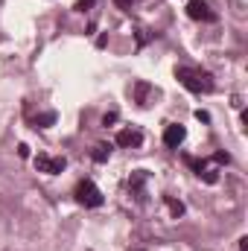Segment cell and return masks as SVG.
I'll list each match as a JSON object with an SVG mask.
<instances>
[{"mask_svg": "<svg viewBox=\"0 0 248 251\" xmlns=\"http://www.w3.org/2000/svg\"><path fill=\"white\" fill-rule=\"evenodd\" d=\"M187 15L193 21H216V12L207 6V0H187Z\"/></svg>", "mask_w": 248, "mask_h": 251, "instance_id": "cell-4", "label": "cell"}, {"mask_svg": "<svg viewBox=\"0 0 248 251\" xmlns=\"http://www.w3.org/2000/svg\"><path fill=\"white\" fill-rule=\"evenodd\" d=\"M117 123V111H108L105 117H102V126H114Z\"/></svg>", "mask_w": 248, "mask_h": 251, "instance_id": "cell-14", "label": "cell"}, {"mask_svg": "<svg viewBox=\"0 0 248 251\" xmlns=\"http://www.w3.org/2000/svg\"><path fill=\"white\" fill-rule=\"evenodd\" d=\"M187 164H190V167H193V170H196V173H201V170H204V167H207V164H204V161H198V158H190V155H187Z\"/></svg>", "mask_w": 248, "mask_h": 251, "instance_id": "cell-13", "label": "cell"}, {"mask_svg": "<svg viewBox=\"0 0 248 251\" xmlns=\"http://www.w3.org/2000/svg\"><path fill=\"white\" fill-rule=\"evenodd\" d=\"M94 3H97V0H76L73 9H76V12H88V9H94Z\"/></svg>", "mask_w": 248, "mask_h": 251, "instance_id": "cell-12", "label": "cell"}, {"mask_svg": "<svg viewBox=\"0 0 248 251\" xmlns=\"http://www.w3.org/2000/svg\"><path fill=\"white\" fill-rule=\"evenodd\" d=\"M213 161H216V164H228V161H231V155H228V152H216V155H213Z\"/></svg>", "mask_w": 248, "mask_h": 251, "instance_id": "cell-15", "label": "cell"}, {"mask_svg": "<svg viewBox=\"0 0 248 251\" xmlns=\"http://www.w3.org/2000/svg\"><path fill=\"white\" fill-rule=\"evenodd\" d=\"M240 251H248V237H243V240H240Z\"/></svg>", "mask_w": 248, "mask_h": 251, "instance_id": "cell-19", "label": "cell"}, {"mask_svg": "<svg viewBox=\"0 0 248 251\" xmlns=\"http://www.w3.org/2000/svg\"><path fill=\"white\" fill-rule=\"evenodd\" d=\"M175 79L184 85L187 91H193V94H210L216 88L213 76L204 73V70H196V67H175Z\"/></svg>", "mask_w": 248, "mask_h": 251, "instance_id": "cell-1", "label": "cell"}, {"mask_svg": "<svg viewBox=\"0 0 248 251\" xmlns=\"http://www.w3.org/2000/svg\"><path fill=\"white\" fill-rule=\"evenodd\" d=\"M111 149H114L111 143H97V146H94V161H97V164H105V161L111 158Z\"/></svg>", "mask_w": 248, "mask_h": 251, "instance_id": "cell-8", "label": "cell"}, {"mask_svg": "<svg viewBox=\"0 0 248 251\" xmlns=\"http://www.w3.org/2000/svg\"><path fill=\"white\" fill-rule=\"evenodd\" d=\"M73 196H76V201H79L82 207H99V204H102V193H99V187H97L94 181H88V178L76 184Z\"/></svg>", "mask_w": 248, "mask_h": 251, "instance_id": "cell-2", "label": "cell"}, {"mask_svg": "<svg viewBox=\"0 0 248 251\" xmlns=\"http://www.w3.org/2000/svg\"><path fill=\"white\" fill-rule=\"evenodd\" d=\"M164 201H167V207H170V216H173V219H181V216H184V201H181V199L167 196Z\"/></svg>", "mask_w": 248, "mask_h": 251, "instance_id": "cell-9", "label": "cell"}, {"mask_svg": "<svg viewBox=\"0 0 248 251\" xmlns=\"http://www.w3.org/2000/svg\"><path fill=\"white\" fill-rule=\"evenodd\" d=\"M152 94L158 97V91H155L152 85H146V82H137V85H134V100H137L140 105H149V97H152Z\"/></svg>", "mask_w": 248, "mask_h": 251, "instance_id": "cell-7", "label": "cell"}, {"mask_svg": "<svg viewBox=\"0 0 248 251\" xmlns=\"http://www.w3.org/2000/svg\"><path fill=\"white\" fill-rule=\"evenodd\" d=\"M196 120H198V123H210V114H207V111H201V108H198V111H196Z\"/></svg>", "mask_w": 248, "mask_h": 251, "instance_id": "cell-16", "label": "cell"}, {"mask_svg": "<svg viewBox=\"0 0 248 251\" xmlns=\"http://www.w3.org/2000/svg\"><path fill=\"white\" fill-rule=\"evenodd\" d=\"M117 6H120V9H131V6H134V0H117Z\"/></svg>", "mask_w": 248, "mask_h": 251, "instance_id": "cell-18", "label": "cell"}, {"mask_svg": "<svg viewBox=\"0 0 248 251\" xmlns=\"http://www.w3.org/2000/svg\"><path fill=\"white\" fill-rule=\"evenodd\" d=\"M184 137H187V128L181 123H170L164 128V146H170V149H178L184 143Z\"/></svg>", "mask_w": 248, "mask_h": 251, "instance_id": "cell-5", "label": "cell"}, {"mask_svg": "<svg viewBox=\"0 0 248 251\" xmlns=\"http://www.w3.org/2000/svg\"><path fill=\"white\" fill-rule=\"evenodd\" d=\"M64 167H67V161L64 158H50V155H35V170L38 173H47V176H59Z\"/></svg>", "mask_w": 248, "mask_h": 251, "instance_id": "cell-3", "label": "cell"}, {"mask_svg": "<svg viewBox=\"0 0 248 251\" xmlns=\"http://www.w3.org/2000/svg\"><path fill=\"white\" fill-rule=\"evenodd\" d=\"M18 155H21V158H29V146H26V143H21V146H18Z\"/></svg>", "mask_w": 248, "mask_h": 251, "instance_id": "cell-17", "label": "cell"}, {"mask_svg": "<svg viewBox=\"0 0 248 251\" xmlns=\"http://www.w3.org/2000/svg\"><path fill=\"white\" fill-rule=\"evenodd\" d=\"M198 178H201L204 184H216V181H219V170H213V167H204V170L198 173Z\"/></svg>", "mask_w": 248, "mask_h": 251, "instance_id": "cell-11", "label": "cell"}, {"mask_svg": "<svg viewBox=\"0 0 248 251\" xmlns=\"http://www.w3.org/2000/svg\"><path fill=\"white\" fill-rule=\"evenodd\" d=\"M56 123V111H44V114H38V117H32V126L35 128H47V126Z\"/></svg>", "mask_w": 248, "mask_h": 251, "instance_id": "cell-10", "label": "cell"}, {"mask_svg": "<svg viewBox=\"0 0 248 251\" xmlns=\"http://www.w3.org/2000/svg\"><path fill=\"white\" fill-rule=\"evenodd\" d=\"M140 143H143V131L140 128H123L117 134V146H123V149H137Z\"/></svg>", "mask_w": 248, "mask_h": 251, "instance_id": "cell-6", "label": "cell"}]
</instances>
